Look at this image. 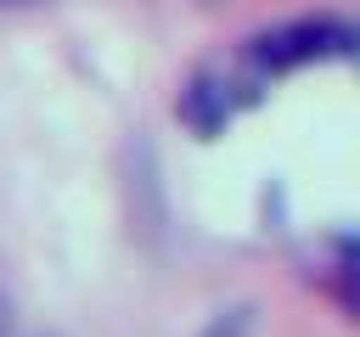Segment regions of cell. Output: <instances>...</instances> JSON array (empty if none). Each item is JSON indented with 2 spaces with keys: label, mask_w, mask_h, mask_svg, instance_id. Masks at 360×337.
I'll return each mask as SVG.
<instances>
[{
  "label": "cell",
  "mask_w": 360,
  "mask_h": 337,
  "mask_svg": "<svg viewBox=\"0 0 360 337\" xmlns=\"http://www.w3.org/2000/svg\"><path fill=\"white\" fill-rule=\"evenodd\" d=\"M253 326H259V309H253V303H231V309H219L197 337H253Z\"/></svg>",
  "instance_id": "2"
},
{
  "label": "cell",
  "mask_w": 360,
  "mask_h": 337,
  "mask_svg": "<svg viewBox=\"0 0 360 337\" xmlns=\"http://www.w3.org/2000/svg\"><path fill=\"white\" fill-rule=\"evenodd\" d=\"M0 6H28V0H0Z\"/></svg>",
  "instance_id": "3"
},
{
  "label": "cell",
  "mask_w": 360,
  "mask_h": 337,
  "mask_svg": "<svg viewBox=\"0 0 360 337\" xmlns=\"http://www.w3.org/2000/svg\"><path fill=\"white\" fill-rule=\"evenodd\" d=\"M354 34L326 22V17H304V22H287V28H270L253 39V56L264 67H298V62H321V56H338L349 51Z\"/></svg>",
  "instance_id": "1"
}]
</instances>
